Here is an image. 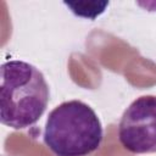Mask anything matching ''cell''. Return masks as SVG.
<instances>
[{
	"mask_svg": "<svg viewBox=\"0 0 156 156\" xmlns=\"http://www.w3.org/2000/svg\"><path fill=\"white\" fill-rule=\"evenodd\" d=\"M118 139L133 154L156 152V96L136 98L122 113Z\"/></svg>",
	"mask_w": 156,
	"mask_h": 156,
	"instance_id": "3",
	"label": "cell"
},
{
	"mask_svg": "<svg viewBox=\"0 0 156 156\" xmlns=\"http://www.w3.org/2000/svg\"><path fill=\"white\" fill-rule=\"evenodd\" d=\"M2 156H7V155H2Z\"/></svg>",
	"mask_w": 156,
	"mask_h": 156,
	"instance_id": "4",
	"label": "cell"
},
{
	"mask_svg": "<svg viewBox=\"0 0 156 156\" xmlns=\"http://www.w3.org/2000/svg\"><path fill=\"white\" fill-rule=\"evenodd\" d=\"M50 98L44 74L33 65L11 60L1 65L0 121L13 129H26L44 115Z\"/></svg>",
	"mask_w": 156,
	"mask_h": 156,
	"instance_id": "1",
	"label": "cell"
},
{
	"mask_svg": "<svg viewBox=\"0 0 156 156\" xmlns=\"http://www.w3.org/2000/svg\"><path fill=\"white\" fill-rule=\"evenodd\" d=\"M43 139L56 156H88L100 147L104 130L98 115L88 104L69 100L49 113Z\"/></svg>",
	"mask_w": 156,
	"mask_h": 156,
	"instance_id": "2",
	"label": "cell"
}]
</instances>
